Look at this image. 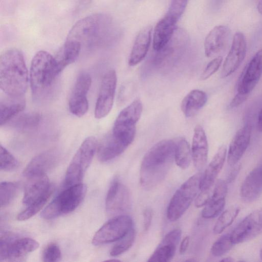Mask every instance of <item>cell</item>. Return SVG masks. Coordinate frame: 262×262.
I'll return each mask as SVG.
<instances>
[{
    "mask_svg": "<svg viewBox=\"0 0 262 262\" xmlns=\"http://www.w3.org/2000/svg\"><path fill=\"white\" fill-rule=\"evenodd\" d=\"M248 96L247 95H245L239 93H237L236 95L231 101L229 104V107L233 108L239 105L247 99Z\"/></svg>",
    "mask_w": 262,
    "mask_h": 262,
    "instance_id": "cell-45",
    "label": "cell"
},
{
    "mask_svg": "<svg viewBox=\"0 0 262 262\" xmlns=\"http://www.w3.org/2000/svg\"><path fill=\"white\" fill-rule=\"evenodd\" d=\"M19 185L12 182H3L0 186L1 206L5 207L10 204L17 193Z\"/></svg>",
    "mask_w": 262,
    "mask_h": 262,
    "instance_id": "cell-35",
    "label": "cell"
},
{
    "mask_svg": "<svg viewBox=\"0 0 262 262\" xmlns=\"http://www.w3.org/2000/svg\"><path fill=\"white\" fill-rule=\"evenodd\" d=\"M186 261H196L194 259H187L186 260Z\"/></svg>",
    "mask_w": 262,
    "mask_h": 262,
    "instance_id": "cell-53",
    "label": "cell"
},
{
    "mask_svg": "<svg viewBox=\"0 0 262 262\" xmlns=\"http://www.w3.org/2000/svg\"><path fill=\"white\" fill-rule=\"evenodd\" d=\"M40 121L41 116L38 113H20L10 121V125L17 130L30 132L36 129Z\"/></svg>",
    "mask_w": 262,
    "mask_h": 262,
    "instance_id": "cell-31",
    "label": "cell"
},
{
    "mask_svg": "<svg viewBox=\"0 0 262 262\" xmlns=\"http://www.w3.org/2000/svg\"><path fill=\"white\" fill-rule=\"evenodd\" d=\"M222 61L223 57L221 56L211 60L203 70L201 75V79L206 80L213 75L220 68Z\"/></svg>",
    "mask_w": 262,
    "mask_h": 262,
    "instance_id": "cell-42",
    "label": "cell"
},
{
    "mask_svg": "<svg viewBox=\"0 0 262 262\" xmlns=\"http://www.w3.org/2000/svg\"><path fill=\"white\" fill-rule=\"evenodd\" d=\"M221 261H227V262H229V261H233V259H232L231 257H226V258H224V259H222Z\"/></svg>",
    "mask_w": 262,
    "mask_h": 262,
    "instance_id": "cell-50",
    "label": "cell"
},
{
    "mask_svg": "<svg viewBox=\"0 0 262 262\" xmlns=\"http://www.w3.org/2000/svg\"><path fill=\"white\" fill-rule=\"evenodd\" d=\"M127 147L111 132L98 146V158L102 162L109 161L122 154Z\"/></svg>",
    "mask_w": 262,
    "mask_h": 262,
    "instance_id": "cell-27",
    "label": "cell"
},
{
    "mask_svg": "<svg viewBox=\"0 0 262 262\" xmlns=\"http://www.w3.org/2000/svg\"><path fill=\"white\" fill-rule=\"evenodd\" d=\"M233 245L231 234H225L213 244L211 248V253L214 256L220 257L228 252Z\"/></svg>",
    "mask_w": 262,
    "mask_h": 262,
    "instance_id": "cell-37",
    "label": "cell"
},
{
    "mask_svg": "<svg viewBox=\"0 0 262 262\" xmlns=\"http://www.w3.org/2000/svg\"><path fill=\"white\" fill-rule=\"evenodd\" d=\"M251 126L247 124L236 133L232 139L227 153V162L231 166L236 165L249 146Z\"/></svg>",
    "mask_w": 262,
    "mask_h": 262,
    "instance_id": "cell-19",
    "label": "cell"
},
{
    "mask_svg": "<svg viewBox=\"0 0 262 262\" xmlns=\"http://www.w3.org/2000/svg\"><path fill=\"white\" fill-rule=\"evenodd\" d=\"M176 142L161 140L153 145L143 157L140 170V183L150 190L165 179L174 161Z\"/></svg>",
    "mask_w": 262,
    "mask_h": 262,
    "instance_id": "cell-1",
    "label": "cell"
},
{
    "mask_svg": "<svg viewBox=\"0 0 262 262\" xmlns=\"http://www.w3.org/2000/svg\"><path fill=\"white\" fill-rule=\"evenodd\" d=\"M131 205L132 197L128 188L118 178L114 179L106 196L107 213L111 215L120 214L129 210Z\"/></svg>",
    "mask_w": 262,
    "mask_h": 262,
    "instance_id": "cell-12",
    "label": "cell"
},
{
    "mask_svg": "<svg viewBox=\"0 0 262 262\" xmlns=\"http://www.w3.org/2000/svg\"><path fill=\"white\" fill-rule=\"evenodd\" d=\"M60 155L55 150H49L34 157L24 170V176L27 178L38 175L46 174L58 163Z\"/></svg>",
    "mask_w": 262,
    "mask_h": 262,
    "instance_id": "cell-18",
    "label": "cell"
},
{
    "mask_svg": "<svg viewBox=\"0 0 262 262\" xmlns=\"http://www.w3.org/2000/svg\"><path fill=\"white\" fill-rule=\"evenodd\" d=\"M178 21L167 13L156 24L154 31L152 47L157 52L162 50L170 41Z\"/></svg>",
    "mask_w": 262,
    "mask_h": 262,
    "instance_id": "cell-24",
    "label": "cell"
},
{
    "mask_svg": "<svg viewBox=\"0 0 262 262\" xmlns=\"http://www.w3.org/2000/svg\"><path fill=\"white\" fill-rule=\"evenodd\" d=\"M142 110V102L136 99L120 112L115 121L112 133L127 146L134 141L136 124L141 117Z\"/></svg>",
    "mask_w": 262,
    "mask_h": 262,
    "instance_id": "cell-8",
    "label": "cell"
},
{
    "mask_svg": "<svg viewBox=\"0 0 262 262\" xmlns=\"http://www.w3.org/2000/svg\"><path fill=\"white\" fill-rule=\"evenodd\" d=\"M246 49L247 43L244 35L242 32H236L223 64L221 73L222 78L231 75L238 68L245 57Z\"/></svg>",
    "mask_w": 262,
    "mask_h": 262,
    "instance_id": "cell-15",
    "label": "cell"
},
{
    "mask_svg": "<svg viewBox=\"0 0 262 262\" xmlns=\"http://www.w3.org/2000/svg\"><path fill=\"white\" fill-rule=\"evenodd\" d=\"M191 150L194 165L201 171L207 161L208 144L205 132L200 125L194 128Z\"/></svg>",
    "mask_w": 262,
    "mask_h": 262,
    "instance_id": "cell-23",
    "label": "cell"
},
{
    "mask_svg": "<svg viewBox=\"0 0 262 262\" xmlns=\"http://www.w3.org/2000/svg\"><path fill=\"white\" fill-rule=\"evenodd\" d=\"M118 34V28L112 18L104 13H95L77 21L67 39L82 43L97 44L108 41Z\"/></svg>",
    "mask_w": 262,
    "mask_h": 262,
    "instance_id": "cell-3",
    "label": "cell"
},
{
    "mask_svg": "<svg viewBox=\"0 0 262 262\" xmlns=\"http://www.w3.org/2000/svg\"><path fill=\"white\" fill-rule=\"evenodd\" d=\"M106 261H120V260L117 259H111L107 260Z\"/></svg>",
    "mask_w": 262,
    "mask_h": 262,
    "instance_id": "cell-51",
    "label": "cell"
},
{
    "mask_svg": "<svg viewBox=\"0 0 262 262\" xmlns=\"http://www.w3.org/2000/svg\"><path fill=\"white\" fill-rule=\"evenodd\" d=\"M136 235V230L133 227L112 248L110 251V255L113 257H116L127 251L132 246L135 241Z\"/></svg>",
    "mask_w": 262,
    "mask_h": 262,
    "instance_id": "cell-34",
    "label": "cell"
},
{
    "mask_svg": "<svg viewBox=\"0 0 262 262\" xmlns=\"http://www.w3.org/2000/svg\"><path fill=\"white\" fill-rule=\"evenodd\" d=\"M26 106L24 96L7 97L0 101V125L2 126L10 122L17 115L21 113Z\"/></svg>",
    "mask_w": 262,
    "mask_h": 262,
    "instance_id": "cell-28",
    "label": "cell"
},
{
    "mask_svg": "<svg viewBox=\"0 0 262 262\" xmlns=\"http://www.w3.org/2000/svg\"><path fill=\"white\" fill-rule=\"evenodd\" d=\"M191 150L188 141L184 138H180L176 142L174 161L182 169L187 168L191 162Z\"/></svg>",
    "mask_w": 262,
    "mask_h": 262,
    "instance_id": "cell-32",
    "label": "cell"
},
{
    "mask_svg": "<svg viewBox=\"0 0 262 262\" xmlns=\"http://www.w3.org/2000/svg\"><path fill=\"white\" fill-rule=\"evenodd\" d=\"M61 258V251L58 246L55 243L49 244L44 250L42 254L43 261H57Z\"/></svg>",
    "mask_w": 262,
    "mask_h": 262,
    "instance_id": "cell-40",
    "label": "cell"
},
{
    "mask_svg": "<svg viewBox=\"0 0 262 262\" xmlns=\"http://www.w3.org/2000/svg\"><path fill=\"white\" fill-rule=\"evenodd\" d=\"M225 198L211 197L202 211V216L205 219H212L218 216L225 205Z\"/></svg>",
    "mask_w": 262,
    "mask_h": 262,
    "instance_id": "cell-36",
    "label": "cell"
},
{
    "mask_svg": "<svg viewBox=\"0 0 262 262\" xmlns=\"http://www.w3.org/2000/svg\"><path fill=\"white\" fill-rule=\"evenodd\" d=\"M202 173L198 172L189 178L177 190L168 204L166 215L171 222L179 219L188 209L200 190Z\"/></svg>",
    "mask_w": 262,
    "mask_h": 262,
    "instance_id": "cell-7",
    "label": "cell"
},
{
    "mask_svg": "<svg viewBox=\"0 0 262 262\" xmlns=\"http://www.w3.org/2000/svg\"><path fill=\"white\" fill-rule=\"evenodd\" d=\"M207 96L205 92L200 90H193L183 99L181 110L186 117L194 116L206 104Z\"/></svg>",
    "mask_w": 262,
    "mask_h": 262,
    "instance_id": "cell-30",
    "label": "cell"
},
{
    "mask_svg": "<svg viewBox=\"0 0 262 262\" xmlns=\"http://www.w3.org/2000/svg\"><path fill=\"white\" fill-rule=\"evenodd\" d=\"M227 155V147L221 146L212 159L207 166L202 177L200 183V190L212 188V185L222 170Z\"/></svg>",
    "mask_w": 262,
    "mask_h": 262,
    "instance_id": "cell-25",
    "label": "cell"
},
{
    "mask_svg": "<svg viewBox=\"0 0 262 262\" xmlns=\"http://www.w3.org/2000/svg\"><path fill=\"white\" fill-rule=\"evenodd\" d=\"M91 83V76L85 72L81 73L75 81L70 97L69 108L70 112L76 117H82L88 111L87 95Z\"/></svg>",
    "mask_w": 262,
    "mask_h": 262,
    "instance_id": "cell-13",
    "label": "cell"
},
{
    "mask_svg": "<svg viewBox=\"0 0 262 262\" xmlns=\"http://www.w3.org/2000/svg\"><path fill=\"white\" fill-rule=\"evenodd\" d=\"M29 76L21 52L15 48L5 51L0 57V88L12 97L24 96Z\"/></svg>",
    "mask_w": 262,
    "mask_h": 262,
    "instance_id": "cell-2",
    "label": "cell"
},
{
    "mask_svg": "<svg viewBox=\"0 0 262 262\" xmlns=\"http://www.w3.org/2000/svg\"><path fill=\"white\" fill-rule=\"evenodd\" d=\"M257 129L262 133V107L259 111L257 120Z\"/></svg>",
    "mask_w": 262,
    "mask_h": 262,
    "instance_id": "cell-48",
    "label": "cell"
},
{
    "mask_svg": "<svg viewBox=\"0 0 262 262\" xmlns=\"http://www.w3.org/2000/svg\"><path fill=\"white\" fill-rule=\"evenodd\" d=\"M230 33V30L227 26L214 27L207 34L204 41L206 56L210 57L221 52L228 43Z\"/></svg>",
    "mask_w": 262,
    "mask_h": 262,
    "instance_id": "cell-21",
    "label": "cell"
},
{
    "mask_svg": "<svg viewBox=\"0 0 262 262\" xmlns=\"http://www.w3.org/2000/svg\"><path fill=\"white\" fill-rule=\"evenodd\" d=\"M259 256H260V259L262 260V248L260 250Z\"/></svg>",
    "mask_w": 262,
    "mask_h": 262,
    "instance_id": "cell-52",
    "label": "cell"
},
{
    "mask_svg": "<svg viewBox=\"0 0 262 262\" xmlns=\"http://www.w3.org/2000/svg\"><path fill=\"white\" fill-rule=\"evenodd\" d=\"M97 147V140L94 137L90 136L84 139L68 167L64 179V187L81 183Z\"/></svg>",
    "mask_w": 262,
    "mask_h": 262,
    "instance_id": "cell-5",
    "label": "cell"
},
{
    "mask_svg": "<svg viewBox=\"0 0 262 262\" xmlns=\"http://www.w3.org/2000/svg\"><path fill=\"white\" fill-rule=\"evenodd\" d=\"M241 168L240 165H234V167L231 170L230 172L229 173L228 178H227V181L228 183H230L234 181V180L236 177L239 170Z\"/></svg>",
    "mask_w": 262,
    "mask_h": 262,
    "instance_id": "cell-46",
    "label": "cell"
},
{
    "mask_svg": "<svg viewBox=\"0 0 262 262\" xmlns=\"http://www.w3.org/2000/svg\"><path fill=\"white\" fill-rule=\"evenodd\" d=\"M152 28L148 26L137 34L133 46L128 58V64L135 66L146 56L150 46Z\"/></svg>",
    "mask_w": 262,
    "mask_h": 262,
    "instance_id": "cell-26",
    "label": "cell"
},
{
    "mask_svg": "<svg viewBox=\"0 0 262 262\" xmlns=\"http://www.w3.org/2000/svg\"><path fill=\"white\" fill-rule=\"evenodd\" d=\"M59 71L55 57L45 51L34 56L29 72V83L33 96H44L51 89Z\"/></svg>",
    "mask_w": 262,
    "mask_h": 262,
    "instance_id": "cell-4",
    "label": "cell"
},
{
    "mask_svg": "<svg viewBox=\"0 0 262 262\" xmlns=\"http://www.w3.org/2000/svg\"><path fill=\"white\" fill-rule=\"evenodd\" d=\"M26 185L23 202L28 206L45 198H49L53 187L46 174L28 178Z\"/></svg>",
    "mask_w": 262,
    "mask_h": 262,
    "instance_id": "cell-17",
    "label": "cell"
},
{
    "mask_svg": "<svg viewBox=\"0 0 262 262\" xmlns=\"http://www.w3.org/2000/svg\"><path fill=\"white\" fill-rule=\"evenodd\" d=\"M257 8L258 12L262 15V0L259 1Z\"/></svg>",
    "mask_w": 262,
    "mask_h": 262,
    "instance_id": "cell-49",
    "label": "cell"
},
{
    "mask_svg": "<svg viewBox=\"0 0 262 262\" xmlns=\"http://www.w3.org/2000/svg\"><path fill=\"white\" fill-rule=\"evenodd\" d=\"M143 216V228L145 231L148 230L152 219L153 212L151 208H146L144 210Z\"/></svg>",
    "mask_w": 262,
    "mask_h": 262,
    "instance_id": "cell-44",
    "label": "cell"
},
{
    "mask_svg": "<svg viewBox=\"0 0 262 262\" xmlns=\"http://www.w3.org/2000/svg\"><path fill=\"white\" fill-rule=\"evenodd\" d=\"M133 227L131 217L124 214L117 215L105 223L96 232L92 243L97 246L118 241Z\"/></svg>",
    "mask_w": 262,
    "mask_h": 262,
    "instance_id": "cell-9",
    "label": "cell"
},
{
    "mask_svg": "<svg viewBox=\"0 0 262 262\" xmlns=\"http://www.w3.org/2000/svg\"><path fill=\"white\" fill-rule=\"evenodd\" d=\"M240 211V208L236 206H231L223 211L216 222L213 231L215 234L222 233L230 226Z\"/></svg>",
    "mask_w": 262,
    "mask_h": 262,
    "instance_id": "cell-33",
    "label": "cell"
},
{
    "mask_svg": "<svg viewBox=\"0 0 262 262\" xmlns=\"http://www.w3.org/2000/svg\"><path fill=\"white\" fill-rule=\"evenodd\" d=\"M49 198H43L28 206L25 210L19 213L18 220L25 221L33 216L42 208Z\"/></svg>",
    "mask_w": 262,
    "mask_h": 262,
    "instance_id": "cell-39",
    "label": "cell"
},
{
    "mask_svg": "<svg viewBox=\"0 0 262 262\" xmlns=\"http://www.w3.org/2000/svg\"><path fill=\"white\" fill-rule=\"evenodd\" d=\"M181 236V230L174 229L167 233L148 261L167 262L174 256Z\"/></svg>",
    "mask_w": 262,
    "mask_h": 262,
    "instance_id": "cell-20",
    "label": "cell"
},
{
    "mask_svg": "<svg viewBox=\"0 0 262 262\" xmlns=\"http://www.w3.org/2000/svg\"><path fill=\"white\" fill-rule=\"evenodd\" d=\"M262 233V208L247 215L230 233L234 244L251 240Z\"/></svg>",
    "mask_w": 262,
    "mask_h": 262,
    "instance_id": "cell-14",
    "label": "cell"
},
{
    "mask_svg": "<svg viewBox=\"0 0 262 262\" xmlns=\"http://www.w3.org/2000/svg\"><path fill=\"white\" fill-rule=\"evenodd\" d=\"M81 47V45L77 41L66 39L63 45L54 57L60 72L65 68L77 60L79 55Z\"/></svg>",
    "mask_w": 262,
    "mask_h": 262,
    "instance_id": "cell-29",
    "label": "cell"
},
{
    "mask_svg": "<svg viewBox=\"0 0 262 262\" xmlns=\"http://www.w3.org/2000/svg\"><path fill=\"white\" fill-rule=\"evenodd\" d=\"M39 244L28 237L16 238L9 233L1 234L0 244L1 260L20 258L35 250Z\"/></svg>",
    "mask_w": 262,
    "mask_h": 262,
    "instance_id": "cell-10",
    "label": "cell"
},
{
    "mask_svg": "<svg viewBox=\"0 0 262 262\" xmlns=\"http://www.w3.org/2000/svg\"><path fill=\"white\" fill-rule=\"evenodd\" d=\"M262 193V163L253 168L244 180L240 189L241 197L246 202L255 201Z\"/></svg>",
    "mask_w": 262,
    "mask_h": 262,
    "instance_id": "cell-22",
    "label": "cell"
},
{
    "mask_svg": "<svg viewBox=\"0 0 262 262\" xmlns=\"http://www.w3.org/2000/svg\"><path fill=\"white\" fill-rule=\"evenodd\" d=\"M188 0H172L167 13L178 20L184 13Z\"/></svg>",
    "mask_w": 262,
    "mask_h": 262,
    "instance_id": "cell-41",
    "label": "cell"
},
{
    "mask_svg": "<svg viewBox=\"0 0 262 262\" xmlns=\"http://www.w3.org/2000/svg\"><path fill=\"white\" fill-rule=\"evenodd\" d=\"M262 76V49L253 56L239 80L237 93L248 96Z\"/></svg>",
    "mask_w": 262,
    "mask_h": 262,
    "instance_id": "cell-16",
    "label": "cell"
},
{
    "mask_svg": "<svg viewBox=\"0 0 262 262\" xmlns=\"http://www.w3.org/2000/svg\"><path fill=\"white\" fill-rule=\"evenodd\" d=\"M86 192V187L81 183L66 187L43 210L41 217L51 220L73 211L81 203Z\"/></svg>",
    "mask_w": 262,
    "mask_h": 262,
    "instance_id": "cell-6",
    "label": "cell"
},
{
    "mask_svg": "<svg viewBox=\"0 0 262 262\" xmlns=\"http://www.w3.org/2000/svg\"><path fill=\"white\" fill-rule=\"evenodd\" d=\"M117 78L114 70L105 73L101 83L95 107V117L101 119L106 116L111 111L114 101Z\"/></svg>",
    "mask_w": 262,
    "mask_h": 262,
    "instance_id": "cell-11",
    "label": "cell"
},
{
    "mask_svg": "<svg viewBox=\"0 0 262 262\" xmlns=\"http://www.w3.org/2000/svg\"><path fill=\"white\" fill-rule=\"evenodd\" d=\"M19 166L17 159L4 147H0V168L1 170L11 171Z\"/></svg>",
    "mask_w": 262,
    "mask_h": 262,
    "instance_id": "cell-38",
    "label": "cell"
},
{
    "mask_svg": "<svg viewBox=\"0 0 262 262\" xmlns=\"http://www.w3.org/2000/svg\"><path fill=\"white\" fill-rule=\"evenodd\" d=\"M190 238L188 236L185 237L181 243L179 252L180 254H184L187 250L189 246Z\"/></svg>",
    "mask_w": 262,
    "mask_h": 262,
    "instance_id": "cell-47",
    "label": "cell"
},
{
    "mask_svg": "<svg viewBox=\"0 0 262 262\" xmlns=\"http://www.w3.org/2000/svg\"><path fill=\"white\" fill-rule=\"evenodd\" d=\"M212 193L211 188L201 190L199 194L196 196L194 204L196 207L200 208L205 206L210 201Z\"/></svg>",
    "mask_w": 262,
    "mask_h": 262,
    "instance_id": "cell-43",
    "label": "cell"
}]
</instances>
